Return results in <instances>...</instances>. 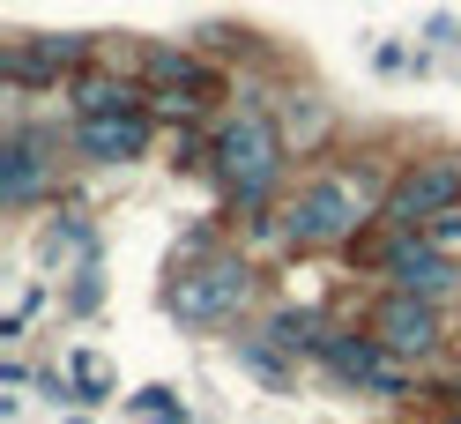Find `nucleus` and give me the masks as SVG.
I'll return each mask as SVG.
<instances>
[{
    "mask_svg": "<svg viewBox=\"0 0 461 424\" xmlns=\"http://www.w3.org/2000/svg\"><path fill=\"white\" fill-rule=\"evenodd\" d=\"M387 186L372 157H321L298 179V194L283 202V231H291V253H350L365 231H380Z\"/></svg>",
    "mask_w": 461,
    "mask_h": 424,
    "instance_id": "nucleus-1",
    "label": "nucleus"
},
{
    "mask_svg": "<svg viewBox=\"0 0 461 424\" xmlns=\"http://www.w3.org/2000/svg\"><path fill=\"white\" fill-rule=\"evenodd\" d=\"M291 141H283V120L253 97V104H239L230 120L209 134V172H216V186H223V202L239 209V216H261V209H276V194H283V172H291Z\"/></svg>",
    "mask_w": 461,
    "mask_h": 424,
    "instance_id": "nucleus-2",
    "label": "nucleus"
},
{
    "mask_svg": "<svg viewBox=\"0 0 461 424\" xmlns=\"http://www.w3.org/2000/svg\"><path fill=\"white\" fill-rule=\"evenodd\" d=\"M261 298V268L253 253H194V261H171V291H164V313L179 328H239Z\"/></svg>",
    "mask_w": 461,
    "mask_h": 424,
    "instance_id": "nucleus-3",
    "label": "nucleus"
},
{
    "mask_svg": "<svg viewBox=\"0 0 461 424\" xmlns=\"http://www.w3.org/2000/svg\"><path fill=\"white\" fill-rule=\"evenodd\" d=\"M321 365L335 380H350V387H365V394H380V402H410V387H417V365L410 357H394L380 335H350V328H328L321 335Z\"/></svg>",
    "mask_w": 461,
    "mask_h": 424,
    "instance_id": "nucleus-4",
    "label": "nucleus"
},
{
    "mask_svg": "<svg viewBox=\"0 0 461 424\" xmlns=\"http://www.w3.org/2000/svg\"><path fill=\"white\" fill-rule=\"evenodd\" d=\"M454 202H461V157H417V164L394 172L380 223H387V231H424V223L447 216Z\"/></svg>",
    "mask_w": 461,
    "mask_h": 424,
    "instance_id": "nucleus-5",
    "label": "nucleus"
},
{
    "mask_svg": "<svg viewBox=\"0 0 461 424\" xmlns=\"http://www.w3.org/2000/svg\"><path fill=\"white\" fill-rule=\"evenodd\" d=\"M141 75H149L164 120H194V112H209V104L223 97V68H209V60L186 52V45H149Z\"/></svg>",
    "mask_w": 461,
    "mask_h": 424,
    "instance_id": "nucleus-6",
    "label": "nucleus"
},
{
    "mask_svg": "<svg viewBox=\"0 0 461 424\" xmlns=\"http://www.w3.org/2000/svg\"><path fill=\"white\" fill-rule=\"evenodd\" d=\"M394 357H410V365H431L439 350H454V335L439 320V298H410V291H387L380 305H372V320H365Z\"/></svg>",
    "mask_w": 461,
    "mask_h": 424,
    "instance_id": "nucleus-7",
    "label": "nucleus"
},
{
    "mask_svg": "<svg viewBox=\"0 0 461 424\" xmlns=\"http://www.w3.org/2000/svg\"><path fill=\"white\" fill-rule=\"evenodd\" d=\"M380 275H387V291H410V298H439V305L461 291V261H454L447 246H431L424 231H394V246H387Z\"/></svg>",
    "mask_w": 461,
    "mask_h": 424,
    "instance_id": "nucleus-8",
    "label": "nucleus"
},
{
    "mask_svg": "<svg viewBox=\"0 0 461 424\" xmlns=\"http://www.w3.org/2000/svg\"><path fill=\"white\" fill-rule=\"evenodd\" d=\"M90 52H97V38H82V31H38V38H15L0 68H8L15 90H38V82H60L75 68H90Z\"/></svg>",
    "mask_w": 461,
    "mask_h": 424,
    "instance_id": "nucleus-9",
    "label": "nucleus"
},
{
    "mask_svg": "<svg viewBox=\"0 0 461 424\" xmlns=\"http://www.w3.org/2000/svg\"><path fill=\"white\" fill-rule=\"evenodd\" d=\"M52 172H60V157H52V141L45 134H8V141H0V202H8V209H31L38 202V194L52 186Z\"/></svg>",
    "mask_w": 461,
    "mask_h": 424,
    "instance_id": "nucleus-10",
    "label": "nucleus"
},
{
    "mask_svg": "<svg viewBox=\"0 0 461 424\" xmlns=\"http://www.w3.org/2000/svg\"><path fill=\"white\" fill-rule=\"evenodd\" d=\"M149 149V112H97L75 120V157L82 164H134Z\"/></svg>",
    "mask_w": 461,
    "mask_h": 424,
    "instance_id": "nucleus-11",
    "label": "nucleus"
},
{
    "mask_svg": "<svg viewBox=\"0 0 461 424\" xmlns=\"http://www.w3.org/2000/svg\"><path fill=\"white\" fill-rule=\"evenodd\" d=\"M149 75H75L68 82V104H75V120H97V112H149Z\"/></svg>",
    "mask_w": 461,
    "mask_h": 424,
    "instance_id": "nucleus-12",
    "label": "nucleus"
},
{
    "mask_svg": "<svg viewBox=\"0 0 461 424\" xmlns=\"http://www.w3.org/2000/svg\"><path fill=\"white\" fill-rule=\"evenodd\" d=\"M276 120H283V141H291L298 157H312V149H321V141L335 134V112H328L321 97H298V90L283 97V112H276Z\"/></svg>",
    "mask_w": 461,
    "mask_h": 424,
    "instance_id": "nucleus-13",
    "label": "nucleus"
},
{
    "mask_svg": "<svg viewBox=\"0 0 461 424\" xmlns=\"http://www.w3.org/2000/svg\"><path fill=\"white\" fill-rule=\"evenodd\" d=\"M261 335H268V343H276L283 357H321V335H328V328L312 320V313H298V305H283V313H276Z\"/></svg>",
    "mask_w": 461,
    "mask_h": 424,
    "instance_id": "nucleus-14",
    "label": "nucleus"
},
{
    "mask_svg": "<svg viewBox=\"0 0 461 424\" xmlns=\"http://www.w3.org/2000/svg\"><path fill=\"white\" fill-rule=\"evenodd\" d=\"M68 380H75V394H82V410H97V402L120 394V380H112V365H104L97 350H68Z\"/></svg>",
    "mask_w": 461,
    "mask_h": 424,
    "instance_id": "nucleus-15",
    "label": "nucleus"
},
{
    "mask_svg": "<svg viewBox=\"0 0 461 424\" xmlns=\"http://www.w3.org/2000/svg\"><path fill=\"white\" fill-rule=\"evenodd\" d=\"M45 261H90V223H82L75 209L60 223H45Z\"/></svg>",
    "mask_w": 461,
    "mask_h": 424,
    "instance_id": "nucleus-16",
    "label": "nucleus"
},
{
    "mask_svg": "<svg viewBox=\"0 0 461 424\" xmlns=\"http://www.w3.org/2000/svg\"><path fill=\"white\" fill-rule=\"evenodd\" d=\"M127 410L141 417V424H186V402L171 387H141V394H127Z\"/></svg>",
    "mask_w": 461,
    "mask_h": 424,
    "instance_id": "nucleus-17",
    "label": "nucleus"
},
{
    "mask_svg": "<svg viewBox=\"0 0 461 424\" xmlns=\"http://www.w3.org/2000/svg\"><path fill=\"white\" fill-rule=\"evenodd\" d=\"M201 52H209V60H230V52H253V31H246V23H201Z\"/></svg>",
    "mask_w": 461,
    "mask_h": 424,
    "instance_id": "nucleus-18",
    "label": "nucleus"
},
{
    "mask_svg": "<svg viewBox=\"0 0 461 424\" xmlns=\"http://www.w3.org/2000/svg\"><path fill=\"white\" fill-rule=\"evenodd\" d=\"M372 68H380V75H424L431 60L410 52V45H394V38H380V45H372Z\"/></svg>",
    "mask_w": 461,
    "mask_h": 424,
    "instance_id": "nucleus-19",
    "label": "nucleus"
},
{
    "mask_svg": "<svg viewBox=\"0 0 461 424\" xmlns=\"http://www.w3.org/2000/svg\"><path fill=\"white\" fill-rule=\"evenodd\" d=\"M424 38L439 45V52H454V45H461V23H454V15H431V31H424Z\"/></svg>",
    "mask_w": 461,
    "mask_h": 424,
    "instance_id": "nucleus-20",
    "label": "nucleus"
},
{
    "mask_svg": "<svg viewBox=\"0 0 461 424\" xmlns=\"http://www.w3.org/2000/svg\"><path fill=\"white\" fill-rule=\"evenodd\" d=\"M454 357H461V335H454Z\"/></svg>",
    "mask_w": 461,
    "mask_h": 424,
    "instance_id": "nucleus-21",
    "label": "nucleus"
}]
</instances>
